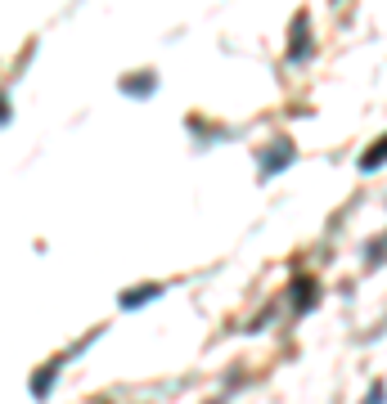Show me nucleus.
Here are the masks:
<instances>
[{"label":"nucleus","instance_id":"obj_1","mask_svg":"<svg viewBox=\"0 0 387 404\" xmlns=\"http://www.w3.org/2000/svg\"><path fill=\"white\" fill-rule=\"evenodd\" d=\"M158 292H163V287H158V283H154V287H135V292H131V296H122V305H126V310H131V305H145V301H154Z\"/></svg>","mask_w":387,"mask_h":404},{"label":"nucleus","instance_id":"obj_2","mask_svg":"<svg viewBox=\"0 0 387 404\" xmlns=\"http://www.w3.org/2000/svg\"><path fill=\"white\" fill-rule=\"evenodd\" d=\"M293 59H306V18H297L293 27Z\"/></svg>","mask_w":387,"mask_h":404},{"label":"nucleus","instance_id":"obj_3","mask_svg":"<svg viewBox=\"0 0 387 404\" xmlns=\"http://www.w3.org/2000/svg\"><path fill=\"white\" fill-rule=\"evenodd\" d=\"M288 158H293V149H288V144H275V153H270V158H266V167H261V171H279V167H284Z\"/></svg>","mask_w":387,"mask_h":404},{"label":"nucleus","instance_id":"obj_4","mask_svg":"<svg viewBox=\"0 0 387 404\" xmlns=\"http://www.w3.org/2000/svg\"><path fill=\"white\" fill-rule=\"evenodd\" d=\"M50 387H54V369H45V373H36V378H32V391H36V396H45Z\"/></svg>","mask_w":387,"mask_h":404},{"label":"nucleus","instance_id":"obj_5","mask_svg":"<svg viewBox=\"0 0 387 404\" xmlns=\"http://www.w3.org/2000/svg\"><path fill=\"white\" fill-rule=\"evenodd\" d=\"M154 76H145V81H126V85H122V90H126V94H149V90H154Z\"/></svg>","mask_w":387,"mask_h":404},{"label":"nucleus","instance_id":"obj_6","mask_svg":"<svg viewBox=\"0 0 387 404\" xmlns=\"http://www.w3.org/2000/svg\"><path fill=\"white\" fill-rule=\"evenodd\" d=\"M379 162H383V153H379V144H374V153H365V158H361V167H365V171H374Z\"/></svg>","mask_w":387,"mask_h":404}]
</instances>
